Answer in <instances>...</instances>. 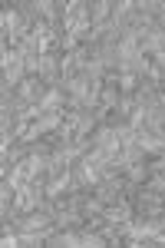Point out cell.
<instances>
[{
	"label": "cell",
	"mask_w": 165,
	"mask_h": 248,
	"mask_svg": "<svg viewBox=\"0 0 165 248\" xmlns=\"http://www.w3.org/2000/svg\"><path fill=\"white\" fill-rule=\"evenodd\" d=\"M90 14H92V27H103V23H109V17H112V3H106V0L90 3Z\"/></svg>",
	"instance_id": "2"
},
{
	"label": "cell",
	"mask_w": 165,
	"mask_h": 248,
	"mask_svg": "<svg viewBox=\"0 0 165 248\" xmlns=\"http://www.w3.org/2000/svg\"><path fill=\"white\" fill-rule=\"evenodd\" d=\"M40 79L46 86H60V60H56V53H43L40 57Z\"/></svg>",
	"instance_id": "1"
}]
</instances>
